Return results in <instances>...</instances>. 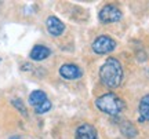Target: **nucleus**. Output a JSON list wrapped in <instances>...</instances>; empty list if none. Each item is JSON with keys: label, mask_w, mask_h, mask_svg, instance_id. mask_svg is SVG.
<instances>
[{"label": "nucleus", "mask_w": 149, "mask_h": 139, "mask_svg": "<svg viewBox=\"0 0 149 139\" xmlns=\"http://www.w3.org/2000/svg\"><path fill=\"white\" fill-rule=\"evenodd\" d=\"M100 77L102 83L109 88H116L120 86L123 79V69L116 58H109L100 69Z\"/></svg>", "instance_id": "obj_1"}, {"label": "nucleus", "mask_w": 149, "mask_h": 139, "mask_svg": "<svg viewBox=\"0 0 149 139\" xmlns=\"http://www.w3.org/2000/svg\"><path fill=\"white\" fill-rule=\"evenodd\" d=\"M97 107L109 116H119L124 109V102L113 92H108L95 101Z\"/></svg>", "instance_id": "obj_2"}, {"label": "nucleus", "mask_w": 149, "mask_h": 139, "mask_svg": "<svg viewBox=\"0 0 149 139\" xmlns=\"http://www.w3.org/2000/svg\"><path fill=\"white\" fill-rule=\"evenodd\" d=\"M100 21L102 24H113L122 19V11L117 8L116 6L108 4L100 11Z\"/></svg>", "instance_id": "obj_3"}, {"label": "nucleus", "mask_w": 149, "mask_h": 139, "mask_svg": "<svg viewBox=\"0 0 149 139\" xmlns=\"http://www.w3.org/2000/svg\"><path fill=\"white\" fill-rule=\"evenodd\" d=\"M116 47V41L111 39L109 36H100L94 40L93 43V50L97 54H107L113 51Z\"/></svg>", "instance_id": "obj_4"}, {"label": "nucleus", "mask_w": 149, "mask_h": 139, "mask_svg": "<svg viewBox=\"0 0 149 139\" xmlns=\"http://www.w3.org/2000/svg\"><path fill=\"white\" fill-rule=\"evenodd\" d=\"M59 75L62 76L64 79H68V80H74V79H79L81 77L83 72L80 69L79 66L76 65H72V64H66V65H62L59 68Z\"/></svg>", "instance_id": "obj_5"}, {"label": "nucleus", "mask_w": 149, "mask_h": 139, "mask_svg": "<svg viewBox=\"0 0 149 139\" xmlns=\"http://www.w3.org/2000/svg\"><path fill=\"white\" fill-rule=\"evenodd\" d=\"M46 25H47V30L50 35H53V36H59V35H62V32H64V24L59 21L57 17H48L47 21H46Z\"/></svg>", "instance_id": "obj_6"}, {"label": "nucleus", "mask_w": 149, "mask_h": 139, "mask_svg": "<svg viewBox=\"0 0 149 139\" xmlns=\"http://www.w3.org/2000/svg\"><path fill=\"white\" fill-rule=\"evenodd\" d=\"M76 139H98V135L93 125L81 124L76 131Z\"/></svg>", "instance_id": "obj_7"}, {"label": "nucleus", "mask_w": 149, "mask_h": 139, "mask_svg": "<svg viewBox=\"0 0 149 139\" xmlns=\"http://www.w3.org/2000/svg\"><path fill=\"white\" fill-rule=\"evenodd\" d=\"M50 54H51V51L47 47H44V46H35L33 50L31 51V58L33 61H43V59L48 58Z\"/></svg>", "instance_id": "obj_8"}, {"label": "nucleus", "mask_w": 149, "mask_h": 139, "mask_svg": "<svg viewBox=\"0 0 149 139\" xmlns=\"http://www.w3.org/2000/svg\"><path fill=\"white\" fill-rule=\"evenodd\" d=\"M46 101H47V95L43 91H40V90L33 91L32 94L29 95V103H31L33 107L39 106L40 103H43V102H46Z\"/></svg>", "instance_id": "obj_9"}, {"label": "nucleus", "mask_w": 149, "mask_h": 139, "mask_svg": "<svg viewBox=\"0 0 149 139\" xmlns=\"http://www.w3.org/2000/svg\"><path fill=\"white\" fill-rule=\"evenodd\" d=\"M139 114H141V121H145L148 120L149 121V94L145 95L141 102H139Z\"/></svg>", "instance_id": "obj_10"}, {"label": "nucleus", "mask_w": 149, "mask_h": 139, "mask_svg": "<svg viewBox=\"0 0 149 139\" xmlns=\"http://www.w3.org/2000/svg\"><path fill=\"white\" fill-rule=\"evenodd\" d=\"M122 132L126 135V136H128V138H133V136H135V135H137L135 128L133 127V124H130V123H124V124H123Z\"/></svg>", "instance_id": "obj_11"}, {"label": "nucleus", "mask_w": 149, "mask_h": 139, "mask_svg": "<svg viewBox=\"0 0 149 139\" xmlns=\"http://www.w3.org/2000/svg\"><path fill=\"white\" fill-rule=\"evenodd\" d=\"M51 109V102L48 101H46V102H43V103H40L39 106H36L35 107V112L37 113V114H42V113H46V112H48Z\"/></svg>", "instance_id": "obj_12"}, {"label": "nucleus", "mask_w": 149, "mask_h": 139, "mask_svg": "<svg viewBox=\"0 0 149 139\" xmlns=\"http://www.w3.org/2000/svg\"><path fill=\"white\" fill-rule=\"evenodd\" d=\"M13 105H14V106L17 107V109H19V110H21V113L24 114V116H26V109L22 106V102L19 101V99H14V101H13Z\"/></svg>", "instance_id": "obj_13"}, {"label": "nucleus", "mask_w": 149, "mask_h": 139, "mask_svg": "<svg viewBox=\"0 0 149 139\" xmlns=\"http://www.w3.org/2000/svg\"><path fill=\"white\" fill-rule=\"evenodd\" d=\"M10 139H24V138H22V136H11Z\"/></svg>", "instance_id": "obj_14"}, {"label": "nucleus", "mask_w": 149, "mask_h": 139, "mask_svg": "<svg viewBox=\"0 0 149 139\" xmlns=\"http://www.w3.org/2000/svg\"><path fill=\"white\" fill-rule=\"evenodd\" d=\"M0 61H1V58H0Z\"/></svg>", "instance_id": "obj_15"}]
</instances>
